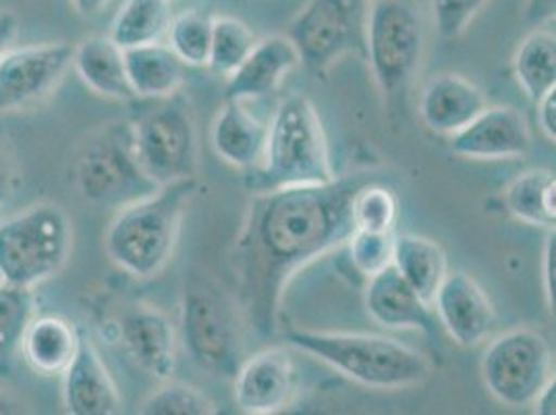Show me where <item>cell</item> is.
I'll use <instances>...</instances> for the list:
<instances>
[{
    "instance_id": "obj_31",
    "label": "cell",
    "mask_w": 556,
    "mask_h": 415,
    "mask_svg": "<svg viewBox=\"0 0 556 415\" xmlns=\"http://www.w3.org/2000/svg\"><path fill=\"white\" fill-rule=\"evenodd\" d=\"M255 42L257 38L245 22L229 15L214 17L206 67L218 77H229L248 59Z\"/></svg>"
},
{
    "instance_id": "obj_32",
    "label": "cell",
    "mask_w": 556,
    "mask_h": 415,
    "mask_svg": "<svg viewBox=\"0 0 556 415\" xmlns=\"http://www.w3.org/2000/svg\"><path fill=\"white\" fill-rule=\"evenodd\" d=\"M212 15L187 11L173 17L168 27V47L187 67H206L212 42Z\"/></svg>"
},
{
    "instance_id": "obj_40",
    "label": "cell",
    "mask_w": 556,
    "mask_h": 415,
    "mask_svg": "<svg viewBox=\"0 0 556 415\" xmlns=\"http://www.w3.org/2000/svg\"><path fill=\"white\" fill-rule=\"evenodd\" d=\"M533 412L538 415H555L556 405V382L555 378H551L540 392L533 397Z\"/></svg>"
},
{
    "instance_id": "obj_13",
    "label": "cell",
    "mask_w": 556,
    "mask_h": 415,
    "mask_svg": "<svg viewBox=\"0 0 556 415\" xmlns=\"http://www.w3.org/2000/svg\"><path fill=\"white\" fill-rule=\"evenodd\" d=\"M295 392L298 368L287 347H266L243 357L232 376V399L243 414H280L291 405Z\"/></svg>"
},
{
    "instance_id": "obj_9",
    "label": "cell",
    "mask_w": 556,
    "mask_h": 415,
    "mask_svg": "<svg viewBox=\"0 0 556 415\" xmlns=\"http://www.w3.org/2000/svg\"><path fill=\"white\" fill-rule=\"evenodd\" d=\"M73 181L88 202L113 208L134 204L161 187L139 164L129 121L109 123L81 143L73 162Z\"/></svg>"
},
{
    "instance_id": "obj_37",
    "label": "cell",
    "mask_w": 556,
    "mask_h": 415,
    "mask_svg": "<svg viewBox=\"0 0 556 415\" xmlns=\"http://www.w3.org/2000/svg\"><path fill=\"white\" fill-rule=\"evenodd\" d=\"M535 121L540 131L546 136V139L555 141L556 139V88L542 93L535 100Z\"/></svg>"
},
{
    "instance_id": "obj_2",
    "label": "cell",
    "mask_w": 556,
    "mask_h": 415,
    "mask_svg": "<svg viewBox=\"0 0 556 415\" xmlns=\"http://www.w3.org/2000/svg\"><path fill=\"white\" fill-rule=\"evenodd\" d=\"M285 343L374 391L417 387L434 372L424 353L382 335L289 328Z\"/></svg>"
},
{
    "instance_id": "obj_27",
    "label": "cell",
    "mask_w": 556,
    "mask_h": 415,
    "mask_svg": "<svg viewBox=\"0 0 556 415\" xmlns=\"http://www.w3.org/2000/svg\"><path fill=\"white\" fill-rule=\"evenodd\" d=\"M170 22V0H125L116 11L109 36L123 50L143 47L161 42L168 34Z\"/></svg>"
},
{
    "instance_id": "obj_28",
    "label": "cell",
    "mask_w": 556,
    "mask_h": 415,
    "mask_svg": "<svg viewBox=\"0 0 556 415\" xmlns=\"http://www.w3.org/2000/svg\"><path fill=\"white\" fill-rule=\"evenodd\" d=\"M513 70L519 86L532 102L556 88L555 34L544 27L528 34L515 50Z\"/></svg>"
},
{
    "instance_id": "obj_7",
    "label": "cell",
    "mask_w": 556,
    "mask_h": 415,
    "mask_svg": "<svg viewBox=\"0 0 556 415\" xmlns=\"http://www.w3.org/2000/svg\"><path fill=\"white\" fill-rule=\"evenodd\" d=\"M71 248L70 214L54 202L34 204L0 221V282L36 289L65 268Z\"/></svg>"
},
{
    "instance_id": "obj_38",
    "label": "cell",
    "mask_w": 556,
    "mask_h": 415,
    "mask_svg": "<svg viewBox=\"0 0 556 415\" xmlns=\"http://www.w3.org/2000/svg\"><path fill=\"white\" fill-rule=\"evenodd\" d=\"M556 0H526L523 20L528 25H544L555 20Z\"/></svg>"
},
{
    "instance_id": "obj_4",
    "label": "cell",
    "mask_w": 556,
    "mask_h": 415,
    "mask_svg": "<svg viewBox=\"0 0 556 415\" xmlns=\"http://www.w3.org/2000/svg\"><path fill=\"white\" fill-rule=\"evenodd\" d=\"M334 177L316 106L302 93L287 96L268 123L262 161L248 168L243 181L248 191L262 193L282 187L328 184Z\"/></svg>"
},
{
    "instance_id": "obj_15",
    "label": "cell",
    "mask_w": 556,
    "mask_h": 415,
    "mask_svg": "<svg viewBox=\"0 0 556 415\" xmlns=\"http://www.w3.org/2000/svg\"><path fill=\"white\" fill-rule=\"evenodd\" d=\"M432 305L442 328L457 345H478L496 326V310L488 300L486 291L464 271H448Z\"/></svg>"
},
{
    "instance_id": "obj_19",
    "label": "cell",
    "mask_w": 556,
    "mask_h": 415,
    "mask_svg": "<svg viewBox=\"0 0 556 415\" xmlns=\"http://www.w3.org/2000/svg\"><path fill=\"white\" fill-rule=\"evenodd\" d=\"M63 376V403L73 415L121 414L123 401L115 380L92 341L81 337L79 349Z\"/></svg>"
},
{
    "instance_id": "obj_1",
    "label": "cell",
    "mask_w": 556,
    "mask_h": 415,
    "mask_svg": "<svg viewBox=\"0 0 556 415\" xmlns=\"http://www.w3.org/2000/svg\"><path fill=\"white\" fill-rule=\"evenodd\" d=\"M387 177L355 171L320 185L254 193L232 243L231 271L243 320L260 337H275L289 280L316 257L348 243L351 198L364 184Z\"/></svg>"
},
{
    "instance_id": "obj_23",
    "label": "cell",
    "mask_w": 556,
    "mask_h": 415,
    "mask_svg": "<svg viewBox=\"0 0 556 415\" xmlns=\"http://www.w3.org/2000/svg\"><path fill=\"white\" fill-rule=\"evenodd\" d=\"M266 138L268 123L243 109L239 100L225 102L210 134L216 156L237 168H252L262 161Z\"/></svg>"
},
{
    "instance_id": "obj_33",
    "label": "cell",
    "mask_w": 556,
    "mask_h": 415,
    "mask_svg": "<svg viewBox=\"0 0 556 415\" xmlns=\"http://www.w3.org/2000/svg\"><path fill=\"white\" fill-rule=\"evenodd\" d=\"M161 389L152 392L139 407L143 415H214L216 407L200 389L179 382L163 380Z\"/></svg>"
},
{
    "instance_id": "obj_22",
    "label": "cell",
    "mask_w": 556,
    "mask_h": 415,
    "mask_svg": "<svg viewBox=\"0 0 556 415\" xmlns=\"http://www.w3.org/2000/svg\"><path fill=\"white\" fill-rule=\"evenodd\" d=\"M71 67L98 96L123 102L138 100L125 67V50L116 47L111 36H90L73 47Z\"/></svg>"
},
{
    "instance_id": "obj_6",
    "label": "cell",
    "mask_w": 556,
    "mask_h": 415,
    "mask_svg": "<svg viewBox=\"0 0 556 415\" xmlns=\"http://www.w3.org/2000/svg\"><path fill=\"white\" fill-rule=\"evenodd\" d=\"M426 48L419 0H371L366 24V59L391 115L407 106Z\"/></svg>"
},
{
    "instance_id": "obj_20",
    "label": "cell",
    "mask_w": 556,
    "mask_h": 415,
    "mask_svg": "<svg viewBox=\"0 0 556 415\" xmlns=\"http://www.w3.org/2000/svg\"><path fill=\"white\" fill-rule=\"evenodd\" d=\"M302 65L289 36H266L255 42L248 59L227 77L225 100H250L277 92L285 77Z\"/></svg>"
},
{
    "instance_id": "obj_12",
    "label": "cell",
    "mask_w": 556,
    "mask_h": 415,
    "mask_svg": "<svg viewBox=\"0 0 556 415\" xmlns=\"http://www.w3.org/2000/svg\"><path fill=\"white\" fill-rule=\"evenodd\" d=\"M71 61L67 42L9 48L0 59V115L45 100L63 81Z\"/></svg>"
},
{
    "instance_id": "obj_34",
    "label": "cell",
    "mask_w": 556,
    "mask_h": 415,
    "mask_svg": "<svg viewBox=\"0 0 556 415\" xmlns=\"http://www.w3.org/2000/svg\"><path fill=\"white\" fill-rule=\"evenodd\" d=\"M394 235L391 232L353 231L348 239L353 268L366 278L378 275L393 264Z\"/></svg>"
},
{
    "instance_id": "obj_21",
    "label": "cell",
    "mask_w": 556,
    "mask_h": 415,
    "mask_svg": "<svg viewBox=\"0 0 556 415\" xmlns=\"http://www.w3.org/2000/svg\"><path fill=\"white\" fill-rule=\"evenodd\" d=\"M81 335L70 318L59 314L34 316L25 328L20 351L25 364L42 376H61L77 353Z\"/></svg>"
},
{
    "instance_id": "obj_41",
    "label": "cell",
    "mask_w": 556,
    "mask_h": 415,
    "mask_svg": "<svg viewBox=\"0 0 556 415\" xmlns=\"http://www.w3.org/2000/svg\"><path fill=\"white\" fill-rule=\"evenodd\" d=\"M13 189H15L13 166H11V161L4 154V148L0 146V206L4 202H9V198L13 196Z\"/></svg>"
},
{
    "instance_id": "obj_35",
    "label": "cell",
    "mask_w": 556,
    "mask_h": 415,
    "mask_svg": "<svg viewBox=\"0 0 556 415\" xmlns=\"http://www.w3.org/2000/svg\"><path fill=\"white\" fill-rule=\"evenodd\" d=\"M488 0H430L434 24L442 38L462 36Z\"/></svg>"
},
{
    "instance_id": "obj_16",
    "label": "cell",
    "mask_w": 556,
    "mask_h": 415,
    "mask_svg": "<svg viewBox=\"0 0 556 415\" xmlns=\"http://www.w3.org/2000/svg\"><path fill=\"white\" fill-rule=\"evenodd\" d=\"M451 150L473 161L521 159L532 148V131L517 109L486 106L462 131L451 136Z\"/></svg>"
},
{
    "instance_id": "obj_18",
    "label": "cell",
    "mask_w": 556,
    "mask_h": 415,
    "mask_svg": "<svg viewBox=\"0 0 556 415\" xmlns=\"http://www.w3.org/2000/svg\"><path fill=\"white\" fill-rule=\"evenodd\" d=\"M366 310L371 320L384 328H414L430 337L439 332L432 305L417 295L416 289L399 275L393 264L368 278Z\"/></svg>"
},
{
    "instance_id": "obj_30",
    "label": "cell",
    "mask_w": 556,
    "mask_h": 415,
    "mask_svg": "<svg viewBox=\"0 0 556 415\" xmlns=\"http://www.w3.org/2000/svg\"><path fill=\"white\" fill-rule=\"evenodd\" d=\"M36 316L34 289L0 282V372L9 374L29 320Z\"/></svg>"
},
{
    "instance_id": "obj_5",
    "label": "cell",
    "mask_w": 556,
    "mask_h": 415,
    "mask_svg": "<svg viewBox=\"0 0 556 415\" xmlns=\"http://www.w3.org/2000/svg\"><path fill=\"white\" fill-rule=\"evenodd\" d=\"M243 312L237 298L204 273H189L181 293V343L189 360L229 380L243 362Z\"/></svg>"
},
{
    "instance_id": "obj_8",
    "label": "cell",
    "mask_w": 556,
    "mask_h": 415,
    "mask_svg": "<svg viewBox=\"0 0 556 415\" xmlns=\"http://www.w3.org/2000/svg\"><path fill=\"white\" fill-rule=\"evenodd\" d=\"M141 100L129 127L146 175L159 185L195 177L198 131L189 100L181 92Z\"/></svg>"
},
{
    "instance_id": "obj_10",
    "label": "cell",
    "mask_w": 556,
    "mask_h": 415,
    "mask_svg": "<svg viewBox=\"0 0 556 415\" xmlns=\"http://www.w3.org/2000/svg\"><path fill=\"white\" fill-rule=\"evenodd\" d=\"M371 0H307L289 25L300 61L325 73L348 54L366 56V24Z\"/></svg>"
},
{
    "instance_id": "obj_39",
    "label": "cell",
    "mask_w": 556,
    "mask_h": 415,
    "mask_svg": "<svg viewBox=\"0 0 556 415\" xmlns=\"http://www.w3.org/2000/svg\"><path fill=\"white\" fill-rule=\"evenodd\" d=\"M17 32H20L17 15L13 11L2 9L0 11V59L4 56V52L13 45Z\"/></svg>"
},
{
    "instance_id": "obj_25",
    "label": "cell",
    "mask_w": 556,
    "mask_h": 415,
    "mask_svg": "<svg viewBox=\"0 0 556 415\" xmlns=\"http://www.w3.org/2000/svg\"><path fill=\"white\" fill-rule=\"evenodd\" d=\"M393 266L430 305L448 275V257L441 243L416 232L394 235Z\"/></svg>"
},
{
    "instance_id": "obj_36",
    "label": "cell",
    "mask_w": 556,
    "mask_h": 415,
    "mask_svg": "<svg viewBox=\"0 0 556 415\" xmlns=\"http://www.w3.org/2000/svg\"><path fill=\"white\" fill-rule=\"evenodd\" d=\"M555 275H556V235L555 229L548 231L544 252H542V289L546 305L553 312L555 310Z\"/></svg>"
},
{
    "instance_id": "obj_29",
    "label": "cell",
    "mask_w": 556,
    "mask_h": 415,
    "mask_svg": "<svg viewBox=\"0 0 556 415\" xmlns=\"http://www.w3.org/2000/svg\"><path fill=\"white\" fill-rule=\"evenodd\" d=\"M399 216L401 202L387 177H378L362 185L351 198L353 231H396Z\"/></svg>"
},
{
    "instance_id": "obj_26",
    "label": "cell",
    "mask_w": 556,
    "mask_h": 415,
    "mask_svg": "<svg viewBox=\"0 0 556 415\" xmlns=\"http://www.w3.org/2000/svg\"><path fill=\"white\" fill-rule=\"evenodd\" d=\"M505 208L515 221L553 231L556 225V179L551 168L519 173L503 191Z\"/></svg>"
},
{
    "instance_id": "obj_11",
    "label": "cell",
    "mask_w": 556,
    "mask_h": 415,
    "mask_svg": "<svg viewBox=\"0 0 556 415\" xmlns=\"http://www.w3.org/2000/svg\"><path fill=\"white\" fill-rule=\"evenodd\" d=\"M480 369L484 387L498 403L526 407L555 378L553 349L532 328H510L488 343Z\"/></svg>"
},
{
    "instance_id": "obj_17",
    "label": "cell",
    "mask_w": 556,
    "mask_h": 415,
    "mask_svg": "<svg viewBox=\"0 0 556 415\" xmlns=\"http://www.w3.org/2000/svg\"><path fill=\"white\" fill-rule=\"evenodd\" d=\"M486 106V96L473 81L459 73H439L424 84L417 113L432 134L451 138Z\"/></svg>"
},
{
    "instance_id": "obj_14",
    "label": "cell",
    "mask_w": 556,
    "mask_h": 415,
    "mask_svg": "<svg viewBox=\"0 0 556 415\" xmlns=\"http://www.w3.org/2000/svg\"><path fill=\"white\" fill-rule=\"evenodd\" d=\"M116 337L127 357L156 380H168L177 368V330L154 305L134 303L118 316Z\"/></svg>"
},
{
    "instance_id": "obj_42",
    "label": "cell",
    "mask_w": 556,
    "mask_h": 415,
    "mask_svg": "<svg viewBox=\"0 0 556 415\" xmlns=\"http://www.w3.org/2000/svg\"><path fill=\"white\" fill-rule=\"evenodd\" d=\"M71 2H73L75 11H77L81 17H86V20L100 15V13L111 4V0H71Z\"/></svg>"
},
{
    "instance_id": "obj_43",
    "label": "cell",
    "mask_w": 556,
    "mask_h": 415,
    "mask_svg": "<svg viewBox=\"0 0 556 415\" xmlns=\"http://www.w3.org/2000/svg\"><path fill=\"white\" fill-rule=\"evenodd\" d=\"M20 412H22V405L9 394L0 392V414H20Z\"/></svg>"
},
{
    "instance_id": "obj_3",
    "label": "cell",
    "mask_w": 556,
    "mask_h": 415,
    "mask_svg": "<svg viewBox=\"0 0 556 415\" xmlns=\"http://www.w3.org/2000/svg\"><path fill=\"white\" fill-rule=\"evenodd\" d=\"M200 191L195 177L161 185L152 196L121 208L104 235L106 254L134 278L161 275L173 260L189 202Z\"/></svg>"
},
{
    "instance_id": "obj_24",
    "label": "cell",
    "mask_w": 556,
    "mask_h": 415,
    "mask_svg": "<svg viewBox=\"0 0 556 415\" xmlns=\"http://www.w3.org/2000/svg\"><path fill=\"white\" fill-rule=\"evenodd\" d=\"M125 67L138 98H164L186 84V63L163 42L127 48Z\"/></svg>"
}]
</instances>
